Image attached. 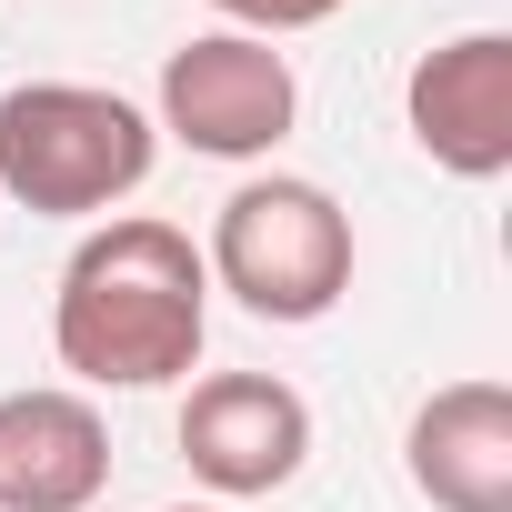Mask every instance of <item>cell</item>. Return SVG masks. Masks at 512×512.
<instances>
[{
	"label": "cell",
	"instance_id": "cell-1",
	"mask_svg": "<svg viewBox=\"0 0 512 512\" xmlns=\"http://www.w3.org/2000/svg\"><path fill=\"white\" fill-rule=\"evenodd\" d=\"M211 342V272L201 241L161 211H111L81 231L51 292V352L71 392H161L191 382Z\"/></svg>",
	"mask_w": 512,
	"mask_h": 512
},
{
	"label": "cell",
	"instance_id": "cell-2",
	"mask_svg": "<svg viewBox=\"0 0 512 512\" xmlns=\"http://www.w3.org/2000/svg\"><path fill=\"white\" fill-rule=\"evenodd\" d=\"M161 161L141 101L101 81H11L0 91V201L41 221H111Z\"/></svg>",
	"mask_w": 512,
	"mask_h": 512
},
{
	"label": "cell",
	"instance_id": "cell-3",
	"mask_svg": "<svg viewBox=\"0 0 512 512\" xmlns=\"http://www.w3.org/2000/svg\"><path fill=\"white\" fill-rule=\"evenodd\" d=\"M211 292H231L251 322H322L352 292V211L302 171H251L201 241Z\"/></svg>",
	"mask_w": 512,
	"mask_h": 512
},
{
	"label": "cell",
	"instance_id": "cell-4",
	"mask_svg": "<svg viewBox=\"0 0 512 512\" xmlns=\"http://www.w3.org/2000/svg\"><path fill=\"white\" fill-rule=\"evenodd\" d=\"M302 121V81L292 51L251 41V31H201L161 61V111L151 131H171L201 161H272Z\"/></svg>",
	"mask_w": 512,
	"mask_h": 512
},
{
	"label": "cell",
	"instance_id": "cell-5",
	"mask_svg": "<svg viewBox=\"0 0 512 512\" xmlns=\"http://www.w3.org/2000/svg\"><path fill=\"white\" fill-rule=\"evenodd\" d=\"M181 462L211 502H262L312 462V402L282 372H201L181 402Z\"/></svg>",
	"mask_w": 512,
	"mask_h": 512
},
{
	"label": "cell",
	"instance_id": "cell-6",
	"mask_svg": "<svg viewBox=\"0 0 512 512\" xmlns=\"http://www.w3.org/2000/svg\"><path fill=\"white\" fill-rule=\"evenodd\" d=\"M402 121L432 171L502 181L512 171V31H452L442 51H422L402 81Z\"/></svg>",
	"mask_w": 512,
	"mask_h": 512
},
{
	"label": "cell",
	"instance_id": "cell-7",
	"mask_svg": "<svg viewBox=\"0 0 512 512\" xmlns=\"http://www.w3.org/2000/svg\"><path fill=\"white\" fill-rule=\"evenodd\" d=\"M111 492V422L71 382L0 392V512H91Z\"/></svg>",
	"mask_w": 512,
	"mask_h": 512
},
{
	"label": "cell",
	"instance_id": "cell-8",
	"mask_svg": "<svg viewBox=\"0 0 512 512\" xmlns=\"http://www.w3.org/2000/svg\"><path fill=\"white\" fill-rule=\"evenodd\" d=\"M402 472L432 512H512V392L492 372L442 382L402 432Z\"/></svg>",
	"mask_w": 512,
	"mask_h": 512
},
{
	"label": "cell",
	"instance_id": "cell-9",
	"mask_svg": "<svg viewBox=\"0 0 512 512\" xmlns=\"http://www.w3.org/2000/svg\"><path fill=\"white\" fill-rule=\"evenodd\" d=\"M211 11H221L231 31H251V41H282V31H322V21H342L352 0H211Z\"/></svg>",
	"mask_w": 512,
	"mask_h": 512
},
{
	"label": "cell",
	"instance_id": "cell-10",
	"mask_svg": "<svg viewBox=\"0 0 512 512\" xmlns=\"http://www.w3.org/2000/svg\"><path fill=\"white\" fill-rule=\"evenodd\" d=\"M171 512H231V502H171Z\"/></svg>",
	"mask_w": 512,
	"mask_h": 512
}]
</instances>
